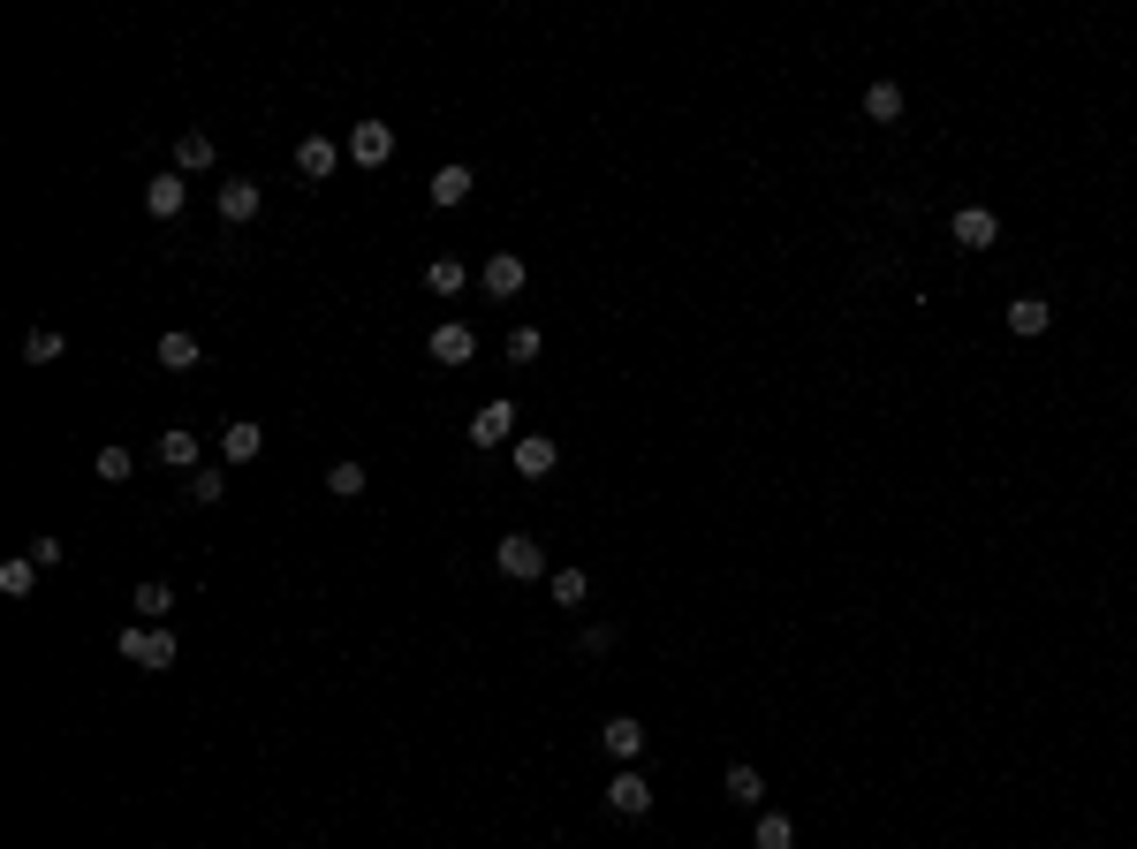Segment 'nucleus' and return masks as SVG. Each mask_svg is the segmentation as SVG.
I'll use <instances>...</instances> for the list:
<instances>
[{
  "label": "nucleus",
  "instance_id": "ddd939ff",
  "mask_svg": "<svg viewBox=\"0 0 1137 849\" xmlns=\"http://www.w3.org/2000/svg\"><path fill=\"white\" fill-rule=\"evenodd\" d=\"M182 198H190V190H182V174H152V182H144V212H152V220H174V212H182Z\"/></svg>",
  "mask_w": 1137,
  "mask_h": 849
},
{
  "label": "nucleus",
  "instance_id": "c85d7f7f",
  "mask_svg": "<svg viewBox=\"0 0 1137 849\" xmlns=\"http://www.w3.org/2000/svg\"><path fill=\"white\" fill-rule=\"evenodd\" d=\"M327 493H335V501H357V493H365V463H335L327 470Z\"/></svg>",
  "mask_w": 1137,
  "mask_h": 849
},
{
  "label": "nucleus",
  "instance_id": "f8f14e48",
  "mask_svg": "<svg viewBox=\"0 0 1137 849\" xmlns=\"http://www.w3.org/2000/svg\"><path fill=\"white\" fill-rule=\"evenodd\" d=\"M553 463H561V448H553L547 432H523V440H516V470H523V478H547Z\"/></svg>",
  "mask_w": 1137,
  "mask_h": 849
},
{
  "label": "nucleus",
  "instance_id": "9b49d317",
  "mask_svg": "<svg viewBox=\"0 0 1137 849\" xmlns=\"http://www.w3.org/2000/svg\"><path fill=\"white\" fill-rule=\"evenodd\" d=\"M508 432H516V402H486V410L470 418V440H478V448H501Z\"/></svg>",
  "mask_w": 1137,
  "mask_h": 849
},
{
  "label": "nucleus",
  "instance_id": "7ed1b4c3",
  "mask_svg": "<svg viewBox=\"0 0 1137 849\" xmlns=\"http://www.w3.org/2000/svg\"><path fill=\"white\" fill-rule=\"evenodd\" d=\"M349 160H357V168H387V160H395V129L387 122H349Z\"/></svg>",
  "mask_w": 1137,
  "mask_h": 849
},
{
  "label": "nucleus",
  "instance_id": "aec40b11",
  "mask_svg": "<svg viewBox=\"0 0 1137 849\" xmlns=\"http://www.w3.org/2000/svg\"><path fill=\"white\" fill-rule=\"evenodd\" d=\"M31 585H39V561H31V553L0 561V592H8V599H31Z\"/></svg>",
  "mask_w": 1137,
  "mask_h": 849
},
{
  "label": "nucleus",
  "instance_id": "4be33fe9",
  "mask_svg": "<svg viewBox=\"0 0 1137 849\" xmlns=\"http://www.w3.org/2000/svg\"><path fill=\"white\" fill-rule=\"evenodd\" d=\"M463 198H470V168H463V160L432 174V206H463Z\"/></svg>",
  "mask_w": 1137,
  "mask_h": 849
},
{
  "label": "nucleus",
  "instance_id": "412c9836",
  "mask_svg": "<svg viewBox=\"0 0 1137 849\" xmlns=\"http://www.w3.org/2000/svg\"><path fill=\"white\" fill-rule=\"evenodd\" d=\"M61 349H69V334H61V327H31V334H23V364H53Z\"/></svg>",
  "mask_w": 1137,
  "mask_h": 849
},
{
  "label": "nucleus",
  "instance_id": "6ab92c4d",
  "mask_svg": "<svg viewBox=\"0 0 1137 849\" xmlns=\"http://www.w3.org/2000/svg\"><path fill=\"white\" fill-rule=\"evenodd\" d=\"M1047 319H1054L1047 297H1016L1009 303V327H1016V334H1047Z\"/></svg>",
  "mask_w": 1137,
  "mask_h": 849
},
{
  "label": "nucleus",
  "instance_id": "7c9ffc66",
  "mask_svg": "<svg viewBox=\"0 0 1137 849\" xmlns=\"http://www.w3.org/2000/svg\"><path fill=\"white\" fill-rule=\"evenodd\" d=\"M758 849H797V827H789L781 811H766V819H758Z\"/></svg>",
  "mask_w": 1137,
  "mask_h": 849
},
{
  "label": "nucleus",
  "instance_id": "5701e85b",
  "mask_svg": "<svg viewBox=\"0 0 1137 849\" xmlns=\"http://www.w3.org/2000/svg\"><path fill=\"white\" fill-rule=\"evenodd\" d=\"M91 470H99V486H122L129 470H137V456H129V448H114V440H107V448H99V456H91Z\"/></svg>",
  "mask_w": 1137,
  "mask_h": 849
},
{
  "label": "nucleus",
  "instance_id": "2eb2a0df",
  "mask_svg": "<svg viewBox=\"0 0 1137 849\" xmlns=\"http://www.w3.org/2000/svg\"><path fill=\"white\" fill-rule=\"evenodd\" d=\"M160 463H168V470H206V463H198V432L168 425V432H160Z\"/></svg>",
  "mask_w": 1137,
  "mask_h": 849
},
{
  "label": "nucleus",
  "instance_id": "39448f33",
  "mask_svg": "<svg viewBox=\"0 0 1137 849\" xmlns=\"http://www.w3.org/2000/svg\"><path fill=\"white\" fill-rule=\"evenodd\" d=\"M948 236H956V251H986V243L1001 236V220H994L986 206H964L956 220H948Z\"/></svg>",
  "mask_w": 1137,
  "mask_h": 849
},
{
  "label": "nucleus",
  "instance_id": "a211bd4d",
  "mask_svg": "<svg viewBox=\"0 0 1137 849\" xmlns=\"http://www.w3.org/2000/svg\"><path fill=\"white\" fill-rule=\"evenodd\" d=\"M463 281H470L463 258H432V266H425V289H432V297H463Z\"/></svg>",
  "mask_w": 1137,
  "mask_h": 849
},
{
  "label": "nucleus",
  "instance_id": "20e7f679",
  "mask_svg": "<svg viewBox=\"0 0 1137 849\" xmlns=\"http://www.w3.org/2000/svg\"><path fill=\"white\" fill-rule=\"evenodd\" d=\"M258 456H266V425H251V418L220 425V463H258Z\"/></svg>",
  "mask_w": 1137,
  "mask_h": 849
},
{
  "label": "nucleus",
  "instance_id": "bb28decb",
  "mask_svg": "<svg viewBox=\"0 0 1137 849\" xmlns=\"http://www.w3.org/2000/svg\"><path fill=\"white\" fill-rule=\"evenodd\" d=\"M865 114H872V122H902V91L872 84V91H865Z\"/></svg>",
  "mask_w": 1137,
  "mask_h": 849
},
{
  "label": "nucleus",
  "instance_id": "a878e982",
  "mask_svg": "<svg viewBox=\"0 0 1137 849\" xmlns=\"http://www.w3.org/2000/svg\"><path fill=\"white\" fill-rule=\"evenodd\" d=\"M129 607H137V615H144V622H168V607H174V592H168V585H137V599H129Z\"/></svg>",
  "mask_w": 1137,
  "mask_h": 849
},
{
  "label": "nucleus",
  "instance_id": "b1692460",
  "mask_svg": "<svg viewBox=\"0 0 1137 849\" xmlns=\"http://www.w3.org/2000/svg\"><path fill=\"white\" fill-rule=\"evenodd\" d=\"M728 797H736V805H766V781H758V766H728Z\"/></svg>",
  "mask_w": 1137,
  "mask_h": 849
},
{
  "label": "nucleus",
  "instance_id": "393cba45",
  "mask_svg": "<svg viewBox=\"0 0 1137 849\" xmlns=\"http://www.w3.org/2000/svg\"><path fill=\"white\" fill-rule=\"evenodd\" d=\"M220 493H228V470H190V501H198V509H212V501H220Z\"/></svg>",
  "mask_w": 1137,
  "mask_h": 849
},
{
  "label": "nucleus",
  "instance_id": "cd10ccee",
  "mask_svg": "<svg viewBox=\"0 0 1137 849\" xmlns=\"http://www.w3.org/2000/svg\"><path fill=\"white\" fill-rule=\"evenodd\" d=\"M553 599H561V607H585L591 577H585V569H553Z\"/></svg>",
  "mask_w": 1137,
  "mask_h": 849
},
{
  "label": "nucleus",
  "instance_id": "423d86ee",
  "mask_svg": "<svg viewBox=\"0 0 1137 849\" xmlns=\"http://www.w3.org/2000/svg\"><path fill=\"white\" fill-rule=\"evenodd\" d=\"M258 206H266V190H258V182H243V174H228V182H220V220H228V228L258 220Z\"/></svg>",
  "mask_w": 1137,
  "mask_h": 849
},
{
  "label": "nucleus",
  "instance_id": "1a4fd4ad",
  "mask_svg": "<svg viewBox=\"0 0 1137 849\" xmlns=\"http://www.w3.org/2000/svg\"><path fill=\"white\" fill-rule=\"evenodd\" d=\"M607 805L622 811V819H645V811H652V781H645V773H615V781H607Z\"/></svg>",
  "mask_w": 1137,
  "mask_h": 849
},
{
  "label": "nucleus",
  "instance_id": "f257e3e1",
  "mask_svg": "<svg viewBox=\"0 0 1137 849\" xmlns=\"http://www.w3.org/2000/svg\"><path fill=\"white\" fill-rule=\"evenodd\" d=\"M114 652H122V660H137L144 676H168L182 645H174V630H168V622H129V630L114 637Z\"/></svg>",
  "mask_w": 1137,
  "mask_h": 849
},
{
  "label": "nucleus",
  "instance_id": "6e6552de",
  "mask_svg": "<svg viewBox=\"0 0 1137 849\" xmlns=\"http://www.w3.org/2000/svg\"><path fill=\"white\" fill-rule=\"evenodd\" d=\"M335 168H341V144H335V137H303V144H296V174H303V182H327Z\"/></svg>",
  "mask_w": 1137,
  "mask_h": 849
},
{
  "label": "nucleus",
  "instance_id": "f3484780",
  "mask_svg": "<svg viewBox=\"0 0 1137 849\" xmlns=\"http://www.w3.org/2000/svg\"><path fill=\"white\" fill-rule=\"evenodd\" d=\"M174 168H182V174L212 168V137H206V129H182V137H174Z\"/></svg>",
  "mask_w": 1137,
  "mask_h": 849
},
{
  "label": "nucleus",
  "instance_id": "473e14b6",
  "mask_svg": "<svg viewBox=\"0 0 1137 849\" xmlns=\"http://www.w3.org/2000/svg\"><path fill=\"white\" fill-rule=\"evenodd\" d=\"M577 652H585V660H599V652H615V630H607V622H591V630L577 637Z\"/></svg>",
  "mask_w": 1137,
  "mask_h": 849
},
{
  "label": "nucleus",
  "instance_id": "c756f323",
  "mask_svg": "<svg viewBox=\"0 0 1137 849\" xmlns=\"http://www.w3.org/2000/svg\"><path fill=\"white\" fill-rule=\"evenodd\" d=\"M539 349H547L539 327H516V334H508V364H539Z\"/></svg>",
  "mask_w": 1137,
  "mask_h": 849
},
{
  "label": "nucleus",
  "instance_id": "2f4dec72",
  "mask_svg": "<svg viewBox=\"0 0 1137 849\" xmlns=\"http://www.w3.org/2000/svg\"><path fill=\"white\" fill-rule=\"evenodd\" d=\"M23 553L39 561V577H53V569H61V553H69V547H61L53 531H39V539H31V547H23Z\"/></svg>",
  "mask_w": 1137,
  "mask_h": 849
},
{
  "label": "nucleus",
  "instance_id": "f03ea898",
  "mask_svg": "<svg viewBox=\"0 0 1137 849\" xmlns=\"http://www.w3.org/2000/svg\"><path fill=\"white\" fill-rule=\"evenodd\" d=\"M493 569L516 577V585H531V577H547V547H539L531 531H508L501 547H493Z\"/></svg>",
  "mask_w": 1137,
  "mask_h": 849
},
{
  "label": "nucleus",
  "instance_id": "4468645a",
  "mask_svg": "<svg viewBox=\"0 0 1137 849\" xmlns=\"http://www.w3.org/2000/svg\"><path fill=\"white\" fill-rule=\"evenodd\" d=\"M198 357H206V349H198V334H182V327H168V334H160V364H168V372H198Z\"/></svg>",
  "mask_w": 1137,
  "mask_h": 849
},
{
  "label": "nucleus",
  "instance_id": "9d476101",
  "mask_svg": "<svg viewBox=\"0 0 1137 849\" xmlns=\"http://www.w3.org/2000/svg\"><path fill=\"white\" fill-rule=\"evenodd\" d=\"M478 281H486V297H523V258H516V251H493Z\"/></svg>",
  "mask_w": 1137,
  "mask_h": 849
},
{
  "label": "nucleus",
  "instance_id": "dca6fc26",
  "mask_svg": "<svg viewBox=\"0 0 1137 849\" xmlns=\"http://www.w3.org/2000/svg\"><path fill=\"white\" fill-rule=\"evenodd\" d=\"M599 743H607V751H615V759H637V751H645V721H630V713H615V721H607V736H599Z\"/></svg>",
  "mask_w": 1137,
  "mask_h": 849
},
{
  "label": "nucleus",
  "instance_id": "0eeeda50",
  "mask_svg": "<svg viewBox=\"0 0 1137 849\" xmlns=\"http://www.w3.org/2000/svg\"><path fill=\"white\" fill-rule=\"evenodd\" d=\"M425 349H432V364H470V357H478V334H470L463 319H448V327H432Z\"/></svg>",
  "mask_w": 1137,
  "mask_h": 849
}]
</instances>
